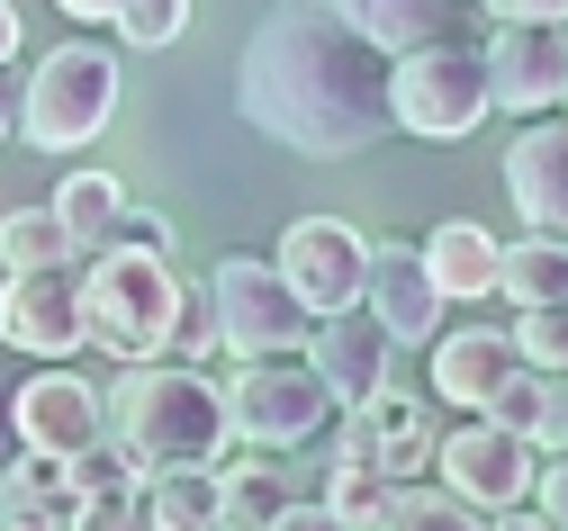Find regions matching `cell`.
<instances>
[{
    "instance_id": "cell-24",
    "label": "cell",
    "mask_w": 568,
    "mask_h": 531,
    "mask_svg": "<svg viewBox=\"0 0 568 531\" xmlns=\"http://www.w3.org/2000/svg\"><path fill=\"white\" fill-rule=\"evenodd\" d=\"M388 504H397V478H379V469H362V460H334V478H325V513H334L343 531H379Z\"/></svg>"
},
{
    "instance_id": "cell-25",
    "label": "cell",
    "mask_w": 568,
    "mask_h": 531,
    "mask_svg": "<svg viewBox=\"0 0 568 531\" xmlns=\"http://www.w3.org/2000/svg\"><path fill=\"white\" fill-rule=\"evenodd\" d=\"M379 531H487V513L478 504H460L452 487H397V504H388V522Z\"/></svg>"
},
{
    "instance_id": "cell-18",
    "label": "cell",
    "mask_w": 568,
    "mask_h": 531,
    "mask_svg": "<svg viewBox=\"0 0 568 531\" xmlns=\"http://www.w3.org/2000/svg\"><path fill=\"white\" fill-rule=\"evenodd\" d=\"M424 270H434V288L452 307H478V297H496V279H506V244H496L478 216H452V225L424 235Z\"/></svg>"
},
{
    "instance_id": "cell-5",
    "label": "cell",
    "mask_w": 568,
    "mask_h": 531,
    "mask_svg": "<svg viewBox=\"0 0 568 531\" xmlns=\"http://www.w3.org/2000/svg\"><path fill=\"white\" fill-rule=\"evenodd\" d=\"M388 109H397V126L424 135V144H460V135H478L487 109H496V91H487V54L460 45V37H434V45L397 54V63H388Z\"/></svg>"
},
{
    "instance_id": "cell-39",
    "label": "cell",
    "mask_w": 568,
    "mask_h": 531,
    "mask_svg": "<svg viewBox=\"0 0 568 531\" xmlns=\"http://www.w3.org/2000/svg\"><path fill=\"white\" fill-rule=\"evenodd\" d=\"M19 450V415H10V378H0V460Z\"/></svg>"
},
{
    "instance_id": "cell-28",
    "label": "cell",
    "mask_w": 568,
    "mask_h": 531,
    "mask_svg": "<svg viewBox=\"0 0 568 531\" xmlns=\"http://www.w3.org/2000/svg\"><path fill=\"white\" fill-rule=\"evenodd\" d=\"M73 531H145V478L91 487V496L73 504Z\"/></svg>"
},
{
    "instance_id": "cell-36",
    "label": "cell",
    "mask_w": 568,
    "mask_h": 531,
    "mask_svg": "<svg viewBox=\"0 0 568 531\" xmlns=\"http://www.w3.org/2000/svg\"><path fill=\"white\" fill-rule=\"evenodd\" d=\"M487 19H568V0H487Z\"/></svg>"
},
{
    "instance_id": "cell-8",
    "label": "cell",
    "mask_w": 568,
    "mask_h": 531,
    "mask_svg": "<svg viewBox=\"0 0 568 531\" xmlns=\"http://www.w3.org/2000/svg\"><path fill=\"white\" fill-rule=\"evenodd\" d=\"M0 343L28 351V360H73L91 343V325H82V253L0 270Z\"/></svg>"
},
{
    "instance_id": "cell-37",
    "label": "cell",
    "mask_w": 568,
    "mask_h": 531,
    "mask_svg": "<svg viewBox=\"0 0 568 531\" xmlns=\"http://www.w3.org/2000/svg\"><path fill=\"white\" fill-rule=\"evenodd\" d=\"M487 531H559L550 513H524V504H506V513H487Z\"/></svg>"
},
{
    "instance_id": "cell-3",
    "label": "cell",
    "mask_w": 568,
    "mask_h": 531,
    "mask_svg": "<svg viewBox=\"0 0 568 531\" xmlns=\"http://www.w3.org/2000/svg\"><path fill=\"white\" fill-rule=\"evenodd\" d=\"M181 297H190V288L172 279V253H135V244L82 253V325H91V351H109V360H154V351H172Z\"/></svg>"
},
{
    "instance_id": "cell-19",
    "label": "cell",
    "mask_w": 568,
    "mask_h": 531,
    "mask_svg": "<svg viewBox=\"0 0 568 531\" xmlns=\"http://www.w3.org/2000/svg\"><path fill=\"white\" fill-rule=\"evenodd\" d=\"M334 10L362 28L388 63H397V54H415V45H434V37L452 28V19H443V0H334Z\"/></svg>"
},
{
    "instance_id": "cell-17",
    "label": "cell",
    "mask_w": 568,
    "mask_h": 531,
    "mask_svg": "<svg viewBox=\"0 0 568 531\" xmlns=\"http://www.w3.org/2000/svg\"><path fill=\"white\" fill-rule=\"evenodd\" d=\"M424 351H434V406H460V415H478V406L496 397V378L524 360V351H515V334H496V325L434 334Z\"/></svg>"
},
{
    "instance_id": "cell-22",
    "label": "cell",
    "mask_w": 568,
    "mask_h": 531,
    "mask_svg": "<svg viewBox=\"0 0 568 531\" xmlns=\"http://www.w3.org/2000/svg\"><path fill=\"white\" fill-rule=\"evenodd\" d=\"M45 207L63 216V235H73V253H100V244L118 235V207H126V190H118L109 172H63V190H54Z\"/></svg>"
},
{
    "instance_id": "cell-27",
    "label": "cell",
    "mask_w": 568,
    "mask_h": 531,
    "mask_svg": "<svg viewBox=\"0 0 568 531\" xmlns=\"http://www.w3.org/2000/svg\"><path fill=\"white\" fill-rule=\"evenodd\" d=\"M541 406H550V369H532V360H515L506 378H496V397L478 406V415H496L506 432H524V441H541Z\"/></svg>"
},
{
    "instance_id": "cell-41",
    "label": "cell",
    "mask_w": 568,
    "mask_h": 531,
    "mask_svg": "<svg viewBox=\"0 0 568 531\" xmlns=\"http://www.w3.org/2000/svg\"><path fill=\"white\" fill-rule=\"evenodd\" d=\"M0 531H54L45 513H10V504H0Z\"/></svg>"
},
{
    "instance_id": "cell-34",
    "label": "cell",
    "mask_w": 568,
    "mask_h": 531,
    "mask_svg": "<svg viewBox=\"0 0 568 531\" xmlns=\"http://www.w3.org/2000/svg\"><path fill=\"white\" fill-rule=\"evenodd\" d=\"M541 450H568V369H550V406H541Z\"/></svg>"
},
{
    "instance_id": "cell-38",
    "label": "cell",
    "mask_w": 568,
    "mask_h": 531,
    "mask_svg": "<svg viewBox=\"0 0 568 531\" xmlns=\"http://www.w3.org/2000/svg\"><path fill=\"white\" fill-rule=\"evenodd\" d=\"M54 10H63V19H82V28H109V19H118V0H54Z\"/></svg>"
},
{
    "instance_id": "cell-42",
    "label": "cell",
    "mask_w": 568,
    "mask_h": 531,
    "mask_svg": "<svg viewBox=\"0 0 568 531\" xmlns=\"http://www.w3.org/2000/svg\"><path fill=\"white\" fill-rule=\"evenodd\" d=\"M10 135H19V100H10V91H0V144H10Z\"/></svg>"
},
{
    "instance_id": "cell-21",
    "label": "cell",
    "mask_w": 568,
    "mask_h": 531,
    "mask_svg": "<svg viewBox=\"0 0 568 531\" xmlns=\"http://www.w3.org/2000/svg\"><path fill=\"white\" fill-rule=\"evenodd\" d=\"M280 513H290V469H280V460H235V469H217V522L271 531Z\"/></svg>"
},
{
    "instance_id": "cell-2",
    "label": "cell",
    "mask_w": 568,
    "mask_h": 531,
    "mask_svg": "<svg viewBox=\"0 0 568 531\" xmlns=\"http://www.w3.org/2000/svg\"><path fill=\"white\" fill-rule=\"evenodd\" d=\"M109 441L145 478H163V469H217L235 450L217 369L163 360V351L154 360H118V378H109Z\"/></svg>"
},
{
    "instance_id": "cell-30",
    "label": "cell",
    "mask_w": 568,
    "mask_h": 531,
    "mask_svg": "<svg viewBox=\"0 0 568 531\" xmlns=\"http://www.w3.org/2000/svg\"><path fill=\"white\" fill-rule=\"evenodd\" d=\"M109 28H118L126 45H145V54H154V45H172V37L190 28V0H118V19H109Z\"/></svg>"
},
{
    "instance_id": "cell-40",
    "label": "cell",
    "mask_w": 568,
    "mask_h": 531,
    "mask_svg": "<svg viewBox=\"0 0 568 531\" xmlns=\"http://www.w3.org/2000/svg\"><path fill=\"white\" fill-rule=\"evenodd\" d=\"M10 54H19V10L0 0V72H10Z\"/></svg>"
},
{
    "instance_id": "cell-14",
    "label": "cell",
    "mask_w": 568,
    "mask_h": 531,
    "mask_svg": "<svg viewBox=\"0 0 568 531\" xmlns=\"http://www.w3.org/2000/svg\"><path fill=\"white\" fill-rule=\"evenodd\" d=\"M307 360H316V378L334 388V406H362V397L388 388V369H397V334L362 307V297H352V307H334V316L307 325Z\"/></svg>"
},
{
    "instance_id": "cell-43",
    "label": "cell",
    "mask_w": 568,
    "mask_h": 531,
    "mask_svg": "<svg viewBox=\"0 0 568 531\" xmlns=\"http://www.w3.org/2000/svg\"><path fill=\"white\" fill-rule=\"evenodd\" d=\"M217 531H235V522H217Z\"/></svg>"
},
{
    "instance_id": "cell-13",
    "label": "cell",
    "mask_w": 568,
    "mask_h": 531,
    "mask_svg": "<svg viewBox=\"0 0 568 531\" xmlns=\"http://www.w3.org/2000/svg\"><path fill=\"white\" fill-rule=\"evenodd\" d=\"M280 279L307 297V316H334L371 279V235L343 225V216H298L290 235H280Z\"/></svg>"
},
{
    "instance_id": "cell-1",
    "label": "cell",
    "mask_w": 568,
    "mask_h": 531,
    "mask_svg": "<svg viewBox=\"0 0 568 531\" xmlns=\"http://www.w3.org/2000/svg\"><path fill=\"white\" fill-rule=\"evenodd\" d=\"M235 100H244V118L271 144L316 154V163L371 154V144L397 126V109H388V54L352 28L334 0H280V10L244 37Z\"/></svg>"
},
{
    "instance_id": "cell-23",
    "label": "cell",
    "mask_w": 568,
    "mask_h": 531,
    "mask_svg": "<svg viewBox=\"0 0 568 531\" xmlns=\"http://www.w3.org/2000/svg\"><path fill=\"white\" fill-rule=\"evenodd\" d=\"M145 531H217V469L145 478Z\"/></svg>"
},
{
    "instance_id": "cell-44",
    "label": "cell",
    "mask_w": 568,
    "mask_h": 531,
    "mask_svg": "<svg viewBox=\"0 0 568 531\" xmlns=\"http://www.w3.org/2000/svg\"><path fill=\"white\" fill-rule=\"evenodd\" d=\"M559 118H568V100H559Z\"/></svg>"
},
{
    "instance_id": "cell-10",
    "label": "cell",
    "mask_w": 568,
    "mask_h": 531,
    "mask_svg": "<svg viewBox=\"0 0 568 531\" xmlns=\"http://www.w3.org/2000/svg\"><path fill=\"white\" fill-rule=\"evenodd\" d=\"M434 478H443L460 504H478V513H506V504H524V496H532V478H541V441L506 432L496 415H469L460 432H443Z\"/></svg>"
},
{
    "instance_id": "cell-32",
    "label": "cell",
    "mask_w": 568,
    "mask_h": 531,
    "mask_svg": "<svg viewBox=\"0 0 568 531\" xmlns=\"http://www.w3.org/2000/svg\"><path fill=\"white\" fill-rule=\"evenodd\" d=\"M109 244H135V253H172V216L154 207H118V235Z\"/></svg>"
},
{
    "instance_id": "cell-4",
    "label": "cell",
    "mask_w": 568,
    "mask_h": 531,
    "mask_svg": "<svg viewBox=\"0 0 568 531\" xmlns=\"http://www.w3.org/2000/svg\"><path fill=\"white\" fill-rule=\"evenodd\" d=\"M109 118H118V54L91 37L54 45L19 91V144H37V154H82Z\"/></svg>"
},
{
    "instance_id": "cell-6",
    "label": "cell",
    "mask_w": 568,
    "mask_h": 531,
    "mask_svg": "<svg viewBox=\"0 0 568 531\" xmlns=\"http://www.w3.org/2000/svg\"><path fill=\"white\" fill-rule=\"evenodd\" d=\"M217 388H226V423H235V441H253V450H298V441H316L325 415H334V388L316 378L307 351L244 360L235 378H217Z\"/></svg>"
},
{
    "instance_id": "cell-7",
    "label": "cell",
    "mask_w": 568,
    "mask_h": 531,
    "mask_svg": "<svg viewBox=\"0 0 568 531\" xmlns=\"http://www.w3.org/2000/svg\"><path fill=\"white\" fill-rule=\"evenodd\" d=\"M207 307H217V343L235 360H271V351H307V297L280 279V262H217L207 270Z\"/></svg>"
},
{
    "instance_id": "cell-12",
    "label": "cell",
    "mask_w": 568,
    "mask_h": 531,
    "mask_svg": "<svg viewBox=\"0 0 568 531\" xmlns=\"http://www.w3.org/2000/svg\"><path fill=\"white\" fill-rule=\"evenodd\" d=\"M487 91H496V109H515V118L559 109L568 100V19H496Z\"/></svg>"
},
{
    "instance_id": "cell-29",
    "label": "cell",
    "mask_w": 568,
    "mask_h": 531,
    "mask_svg": "<svg viewBox=\"0 0 568 531\" xmlns=\"http://www.w3.org/2000/svg\"><path fill=\"white\" fill-rule=\"evenodd\" d=\"M515 351L532 369H568V297L559 307H515Z\"/></svg>"
},
{
    "instance_id": "cell-35",
    "label": "cell",
    "mask_w": 568,
    "mask_h": 531,
    "mask_svg": "<svg viewBox=\"0 0 568 531\" xmlns=\"http://www.w3.org/2000/svg\"><path fill=\"white\" fill-rule=\"evenodd\" d=\"M271 531H343V522L325 513V496H316V504H307V496H290V513H280Z\"/></svg>"
},
{
    "instance_id": "cell-15",
    "label": "cell",
    "mask_w": 568,
    "mask_h": 531,
    "mask_svg": "<svg viewBox=\"0 0 568 531\" xmlns=\"http://www.w3.org/2000/svg\"><path fill=\"white\" fill-rule=\"evenodd\" d=\"M362 307L406 343H434L443 334V307L452 297L434 288V270H424V244H371V279H362Z\"/></svg>"
},
{
    "instance_id": "cell-33",
    "label": "cell",
    "mask_w": 568,
    "mask_h": 531,
    "mask_svg": "<svg viewBox=\"0 0 568 531\" xmlns=\"http://www.w3.org/2000/svg\"><path fill=\"white\" fill-rule=\"evenodd\" d=\"M532 496H541V513L568 531V450H550V460H541V478H532Z\"/></svg>"
},
{
    "instance_id": "cell-16",
    "label": "cell",
    "mask_w": 568,
    "mask_h": 531,
    "mask_svg": "<svg viewBox=\"0 0 568 531\" xmlns=\"http://www.w3.org/2000/svg\"><path fill=\"white\" fill-rule=\"evenodd\" d=\"M506 198H515L524 225L568 235V118H532L506 144Z\"/></svg>"
},
{
    "instance_id": "cell-26",
    "label": "cell",
    "mask_w": 568,
    "mask_h": 531,
    "mask_svg": "<svg viewBox=\"0 0 568 531\" xmlns=\"http://www.w3.org/2000/svg\"><path fill=\"white\" fill-rule=\"evenodd\" d=\"M73 235H63L54 207H10L0 216V270H28V262H63Z\"/></svg>"
},
{
    "instance_id": "cell-31",
    "label": "cell",
    "mask_w": 568,
    "mask_h": 531,
    "mask_svg": "<svg viewBox=\"0 0 568 531\" xmlns=\"http://www.w3.org/2000/svg\"><path fill=\"white\" fill-rule=\"evenodd\" d=\"M172 351H181V360H199V369L226 351V343H217V307H207V288H199V297H181V316H172Z\"/></svg>"
},
{
    "instance_id": "cell-20",
    "label": "cell",
    "mask_w": 568,
    "mask_h": 531,
    "mask_svg": "<svg viewBox=\"0 0 568 531\" xmlns=\"http://www.w3.org/2000/svg\"><path fill=\"white\" fill-rule=\"evenodd\" d=\"M496 297H515V307H559V297H568V235L524 225V244H506V279H496Z\"/></svg>"
},
{
    "instance_id": "cell-9",
    "label": "cell",
    "mask_w": 568,
    "mask_h": 531,
    "mask_svg": "<svg viewBox=\"0 0 568 531\" xmlns=\"http://www.w3.org/2000/svg\"><path fill=\"white\" fill-rule=\"evenodd\" d=\"M434 450H443L434 406H424L415 388H397V378H388L379 397L343 406V432H334V460H362V469H379V478H397V487L434 478Z\"/></svg>"
},
{
    "instance_id": "cell-11",
    "label": "cell",
    "mask_w": 568,
    "mask_h": 531,
    "mask_svg": "<svg viewBox=\"0 0 568 531\" xmlns=\"http://www.w3.org/2000/svg\"><path fill=\"white\" fill-rule=\"evenodd\" d=\"M10 415H19V441L54 450V460L109 441V388L82 378V369H63V360H45L37 378H10Z\"/></svg>"
}]
</instances>
